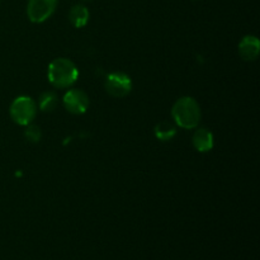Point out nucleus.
Wrapping results in <instances>:
<instances>
[{"instance_id": "obj_2", "label": "nucleus", "mask_w": 260, "mask_h": 260, "mask_svg": "<svg viewBox=\"0 0 260 260\" xmlns=\"http://www.w3.org/2000/svg\"><path fill=\"white\" fill-rule=\"evenodd\" d=\"M201 108L192 96H183L174 103L172 108V117L175 124L180 128L193 129L200 124L201 122Z\"/></svg>"}, {"instance_id": "obj_12", "label": "nucleus", "mask_w": 260, "mask_h": 260, "mask_svg": "<svg viewBox=\"0 0 260 260\" xmlns=\"http://www.w3.org/2000/svg\"><path fill=\"white\" fill-rule=\"evenodd\" d=\"M24 137L29 142H40L41 137H42V132H41V128L38 126H35V124H28L27 128L24 131Z\"/></svg>"}, {"instance_id": "obj_1", "label": "nucleus", "mask_w": 260, "mask_h": 260, "mask_svg": "<svg viewBox=\"0 0 260 260\" xmlns=\"http://www.w3.org/2000/svg\"><path fill=\"white\" fill-rule=\"evenodd\" d=\"M48 81L57 89L70 88L79 78V70L75 63L65 57H58L51 61L47 70Z\"/></svg>"}, {"instance_id": "obj_7", "label": "nucleus", "mask_w": 260, "mask_h": 260, "mask_svg": "<svg viewBox=\"0 0 260 260\" xmlns=\"http://www.w3.org/2000/svg\"><path fill=\"white\" fill-rule=\"evenodd\" d=\"M260 42L255 36H245L239 43V55L245 61H254L258 58Z\"/></svg>"}, {"instance_id": "obj_10", "label": "nucleus", "mask_w": 260, "mask_h": 260, "mask_svg": "<svg viewBox=\"0 0 260 260\" xmlns=\"http://www.w3.org/2000/svg\"><path fill=\"white\" fill-rule=\"evenodd\" d=\"M155 137L160 141H170L177 135V127L168 121H162L157 123L154 128Z\"/></svg>"}, {"instance_id": "obj_5", "label": "nucleus", "mask_w": 260, "mask_h": 260, "mask_svg": "<svg viewBox=\"0 0 260 260\" xmlns=\"http://www.w3.org/2000/svg\"><path fill=\"white\" fill-rule=\"evenodd\" d=\"M57 0H28L27 15L32 23H43L55 13Z\"/></svg>"}, {"instance_id": "obj_8", "label": "nucleus", "mask_w": 260, "mask_h": 260, "mask_svg": "<svg viewBox=\"0 0 260 260\" xmlns=\"http://www.w3.org/2000/svg\"><path fill=\"white\" fill-rule=\"evenodd\" d=\"M192 142L193 146L198 152H208L213 149L215 139H213V134L210 129L198 128L193 134Z\"/></svg>"}, {"instance_id": "obj_6", "label": "nucleus", "mask_w": 260, "mask_h": 260, "mask_svg": "<svg viewBox=\"0 0 260 260\" xmlns=\"http://www.w3.org/2000/svg\"><path fill=\"white\" fill-rule=\"evenodd\" d=\"M63 106L65 109L71 114L85 113L89 107V96L81 89H70L63 95Z\"/></svg>"}, {"instance_id": "obj_4", "label": "nucleus", "mask_w": 260, "mask_h": 260, "mask_svg": "<svg viewBox=\"0 0 260 260\" xmlns=\"http://www.w3.org/2000/svg\"><path fill=\"white\" fill-rule=\"evenodd\" d=\"M106 91L114 98H123L132 90V80L129 75L122 71H113L108 74L104 81Z\"/></svg>"}, {"instance_id": "obj_11", "label": "nucleus", "mask_w": 260, "mask_h": 260, "mask_svg": "<svg viewBox=\"0 0 260 260\" xmlns=\"http://www.w3.org/2000/svg\"><path fill=\"white\" fill-rule=\"evenodd\" d=\"M57 103V95L53 91H45L38 98V108L42 112H52Z\"/></svg>"}, {"instance_id": "obj_13", "label": "nucleus", "mask_w": 260, "mask_h": 260, "mask_svg": "<svg viewBox=\"0 0 260 260\" xmlns=\"http://www.w3.org/2000/svg\"><path fill=\"white\" fill-rule=\"evenodd\" d=\"M83 2H93V0H83Z\"/></svg>"}, {"instance_id": "obj_3", "label": "nucleus", "mask_w": 260, "mask_h": 260, "mask_svg": "<svg viewBox=\"0 0 260 260\" xmlns=\"http://www.w3.org/2000/svg\"><path fill=\"white\" fill-rule=\"evenodd\" d=\"M10 118L19 126H28L37 114V104L30 96L20 95L13 101L9 108Z\"/></svg>"}, {"instance_id": "obj_9", "label": "nucleus", "mask_w": 260, "mask_h": 260, "mask_svg": "<svg viewBox=\"0 0 260 260\" xmlns=\"http://www.w3.org/2000/svg\"><path fill=\"white\" fill-rule=\"evenodd\" d=\"M89 10L84 4H75L69 12V20L75 28H83L89 22Z\"/></svg>"}]
</instances>
